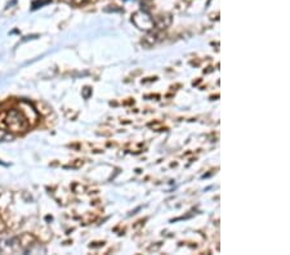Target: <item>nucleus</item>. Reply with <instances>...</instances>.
<instances>
[{
    "label": "nucleus",
    "instance_id": "nucleus-1",
    "mask_svg": "<svg viewBox=\"0 0 290 255\" xmlns=\"http://www.w3.org/2000/svg\"><path fill=\"white\" fill-rule=\"evenodd\" d=\"M1 125L13 133H22L29 128V121L22 112L17 110H10L3 115Z\"/></svg>",
    "mask_w": 290,
    "mask_h": 255
},
{
    "label": "nucleus",
    "instance_id": "nucleus-2",
    "mask_svg": "<svg viewBox=\"0 0 290 255\" xmlns=\"http://www.w3.org/2000/svg\"><path fill=\"white\" fill-rule=\"evenodd\" d=\"M71 1L75 4H83V3H86V1H88V0H71Z\"/></svg>",
    "mask_w": 290,
    "mask_h": 255
}]
</instances>
